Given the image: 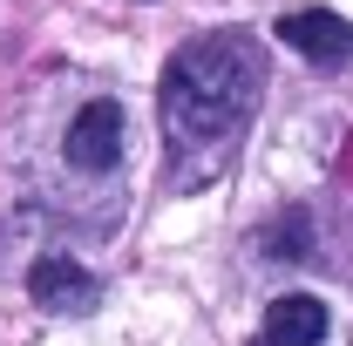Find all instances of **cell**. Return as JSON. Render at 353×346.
Instances as JSON below:
<instances>
[{"label":"cell","instance_id":"cell-1","mask_svg":"<svg viewBox=\"0 0 353 346\" xmlns=\"http://www.w3.org/2000/svg\"><path fill=\"white\" fill-rule=\"evenodd\" d=\"M265 48L252 34H197L163 68V143H170L176 190H204L231 170L238 136L259 116Z\"/></svg>","mask_w":353,"mask_h":346},{"label":"cell","instance_id":"cell-2","mask_svg":"<svg viewBox=\"0 0 353 346\" xmlns=\"http://www.w3.org/2000/svg\"><path fill=\"white\" fill-rule=\"evenodd\" d=\"M28 299L41 305V312H68V319H82V312L102 305V278H95L88 265L48 252V258H34V272H28Z\"/></svg>","mask_w":353,"mask_h":346},{"label":"cell","instance_id":"cell-3","mask_svg":"<svg viewBox=\"0 0 353 346\" xmlns=\"http://www.w3.org/2000/svg\"><path fill=\"white\" fill-rule=\"evenodd\" d=\"M279 34H285L292 54H306L319 68H347L353 61V21L326 14V7H292V14H279Z\"/></svg>","mask_w":353,"mask_h":346},{"label":"cell","instance_id":"cell-4","mask_svg":"<svg viewBox=\"0 0 353 346\" xmlns=\"http://www.w3.org/2000/svg\"><path fill=\"white\" fill-rule=\"evenodd\" d=\"M68 163L88 170V176H102V170L123 163V109H116V102H88L82 116L68 123Z\"/></svg>","mask_w":353,"mask_h":346},{"label":"cell","instance_id":"cell-5","mask_svg":"<svg viewBox=\"0 0 353 346\" xmlns=\"http://www.w3.org/2000/svg\"><path fill=\"white\" fill-rule=\"evenodd\" d=\"M265 340L272 346H319L326 340V305L312 292H285L265 305Z\"/></svg>","mask_w":353,"mask_h":346},{"label":"cell","instance_id":"cell-6","mask_svg":"<svg viewBox=\"0 0 353 346\" xmlns=\"http://www.w3.org/2000/svg\"><path fill=\"white\" fill-rule=\"evenodd\" d=\"M272 258H312L306 252V211L279 217V252H272Z\"/></svg>","mask_w":353,"mask_h":346},{"label":"cell","instance_id":"cell-7","mask_svg":"<svg viewBox=\"0 0 353 346\" xmlns=\"http://www.w3.org/2000/svg\"><path fill=\"white\" fill-rule=\"evenodd\" d=\"M259 346H272V340H259Z\"/></svg>","mask_w":353,"mask_h":346}]
</instances>
